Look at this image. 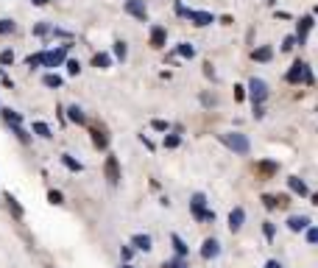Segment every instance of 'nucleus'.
I'll return each instance as SVG.
<instances>
[{
    "instance_id": "a878e982",
    "label": "nucleus",
    "mask_w": 318,
    "mask_h": 268,
    "mask_svg": "<svg viewBox=\"0 0 318 268\" xmlns=\"http://www.w3.org/2000/svg\"><path fill=\"white\" fill-rule=\"evenodd\" d=\"M176 56H182V59H193V56H196V48H193L190 42H179V45H176Z\"/></svg>"
},
{
    "instance_id": "f03ea898",
    "label": "nucleus",
    "mask_w": 318,
    "mask_h": 268,
    "mask_svg": "<svg viewBox=\"0 0 318 268\" xmlns=\"http://www.w3.org/2000/svg\"><path fill=\"white\" fill-rule=\"evenodd\" d=\"M285 81L288 84H299V81H304V84H313V73H310V67L299 59V62H293L290 64V70H288V76H285Z\"/></svg>"
},
{
    "instance_id": "f3484780",
    "label": "nucleus",
    "mask_w": 318,
    "mask_h": 268,
    "mask_svg": "<svg viewBox=\"0 0 318 268\" xmlns=\"http://www.w3.org/2000/svg\"><path fill=\"white\" fill-rule=\"evenodd\" d=\"M251 59H254V62H271V59H274V48H268V45L254 48L251 50Z\"/></svg>"
},
{
    "instance_id": "473e14b6",
    "label": "nucleus",
    "mask_w": 318,
    "mask_h": 268,
    "mask_svg": "<svg viewBox=\"0 0 318 268\" xmlns=\"http://www.w3.org/2000/svg\"><path fill=\"white\" fill-rule=\"evenodd\" d=\"M8 64H14V50L11 48L0 50V67H8Z\"/></svg>"
},
{
    "instance_id": "a19ab883",
    "label": "nucleus",
    "mask_w": 318,
    "mask_h": 268,
    "mask_svg": "<svg viewBox=\"0 0 318 268\" xmlns=\"http://www.w3.org/2000/svg\"><path fill=\"white\" fill-rule=\"evenodd\" d=\"M184 266H187V263H184L182 257H176V260H165V263H162V268H184Z\"/></svg>"
},
{
    "instance_id": "aec40b11",
    "label": "nucleus",
    "mask_w": 318,
    "mask_h": 268,
    "mask_svg": "<svg viewBox=\"0 0 318 268\" xmlns=\"http://www.w3.org/2000/svg\"><path fill=\"white\" fill-rule=\"evenodd\" d=\"M92 67L109 70V67H112V56H109V53H95V56H92Z\"/></svg>"
},
{
    "instance_id": "4468645a",
    "label": "nucleus",
    "mask_w": 318,
    "mask_h": 268,
    "mask_svg": "<svg viewBox=\"0 0 318 268\" xmlns=\"http://www.w3.org/2000/svg\"><path fill=\"white\" fill-rule=\"evenodd\" d=\"M131 246L137 249V252H151V249H154V240H151V235H134V238H131Z\"/></svg>"
},
{
    "instance_id": "c03bdc74",
    "label": "nucleus",
    "mask_w": 318,
    "mask_h": 268,
    "mask_svg": "<svg viewBox=\"0 0 318 268\" xmlns=\"http://www.w3.org/2000/svg\"><path fill=\"white\" fill-rule=\"evenodd\" d=\"M262 201H265V207H268V210H276V198L274 196H262Z\"/></svg>"
},
{
    "instance_id": "c9c22d12",
    "label": "nucleus",
    "mask_w": 318,
    "mask_h": 268,
    "mask_svg": "<svg viewBox=\"0 0 318 268\" xmlns=\"http://www.w3.org/2000/svg\"><path fill=\"white\" fill-rule=\"evenodd\" d=\"M262 235H265V240H274L276 238V226L271 224V221H265V224H262Z\"/></svg>"
},
{
    "instance_id": "5fc2aeb1",
    "label": "nucleus",
    "mask_w": 318,
    "mask_h": 268,
    "mask_svg": "<svg viewBox=\"0 0 318 268\" xmlns=\"http://www.w3.org/2000/svg\"><path fill=\"white\" fill-rule=\"evenodd\" d=\"M184 268H187V266H184Z\"/></svg>"
},
{
    "instance_id": "f704fd0d",
    "label": "nucleus",
    "mask_w": 318,
    "mask_h": 268,
    "mask_svg": "<svg viewBox=\"0 0 318 268\" xmlns=\"http://www.w3.org/2000/svg\"><path fill=\"white\" fill-rule=\"evenodd\" d=\"M64 64H67V76H78L81 73V62L78 59H64Z\"/></svg>"
},
{
    "instance_id": "9d476101",
    "label": "nucleus",
    "mask_w": 318,
    "mask_h": 268,
    "mask_svg": "<svg viewBox=\"0 0 318 268\" xmlns=\"http://www.w3.org/2000/svg\"><path fill=\"white\" fill-rule=\"evenodd\" d=\"M165 42H168V31L162 28V25H154L151 28V48H165Z\"/></svg>"
},
{
    "instance_id": "72a5a7b5",
    "label": "nucleus",
    "mask_w": 318,
    "mask_h": 268,
    "mask_svg": "<svg viewBox=\"0 0 318 268\" xmlns=\"http://www.w3.org/2000/svg\"><path fill=\"white\" fill-rule=\"evenodd\" d=\"M170 243H173V249H176L179 257H184V254H187V246H184V240L179 238V235H170Z\"/></svg>"
},
{
    "instance_id": "603ef678",
    "label": "nucleus",
    "mask_w": 318,
    "mask_h": 268,
    "mask_svg": "<svg viewBox=\"0 0 318 268\" xmlns=\"http://www.w3.org/2000/svg\"><path fill=\"white\" fill-rule=\"evenodd\" d=\"M120 268H131V266H128V263H123V266H120Z\"/></svg>"
},
{
    "instance_id": "37998d69",
    "label": "nucleus",
    "mask_w": 318,
    "mask_h": 268,
    "mask_svg": "<svg viewBox=\"0 0 318 268\" xmlns=\"http://www.w3.org/2000/svg\"><path fill=\"white\" fill-rule=\"evenodd\" d=\"M120 257H123V263H128L131 257H134V249H131V246H120Z\"/></svg>"
},
{
    "instance_id": "dca6fc26",
    "label": "nucleus",
    "mask_w": 318,
    "mask_h": 268,
    "mask_svg": "<svg viewBox=\"0 0 318 268\" xmlns=\"http://www.w3.org/2000/svg\"><path fill=\"white\" fill-rule=\"evenodd\" d=\"M0 115H3V120H6L8 126H22V115H20V112H14V109L3 106V109H0Z\"/></svg>"
},
{
    "instance_id": "1a4fd4ad",
    "label": "nucleus",
    "mask_w": 318,
    "mask_h": 268,
    "mask_svg": "<svg viewBox=\"0 0 318 268\" xmlns=\"http://www.w3.org/2000/svg\"><path fill=\"white\" fill-rule=\"evenodd\" d=\"M243 221H246V210H243V207H234V210L229 212V229H232V232H240Z\"/></svg>"
},
{
    "instance_id": "79ce46f5",
    "label": "nucleus",
    "mask_w": 318,
    "mask_h": 268,
    "mask_svg": "<svg viewBox=\"0 0 318 268\" xmlns=\"http://www.w3.org/2000/svg\"><path fill=\"white\" fill-rule=\"evenodd\" d=\"M293 48H296V36H285V39H282V50L288 53V50H293Z\"/></svg>"
},
{
    "instance_id": "a18cd8bd",
    "label": "nucleus",
    "mask_w": 318,
    "mask_h": 268,
    "mask_svg": "<svg viewBox=\"0 0 318 268\" xmlns=\"http://www.w3.org/2000/svg\"><path fill=\"white\" fill-rule=\"evenodd\" d=\"M246 98V87H234V101H243Z\"/></svg>"
},
{
    "instance_id": "c85d7f7f",
    "label": "nucleus",
    "mask_w": 318,
    "mask_h": 268,
    "mask_svg": "<svg viewBox=\"0 0 318 268\" xmlns=\"http://www.w3.org/2000/svg\"><path fill=\"white\" fill-rule=\"evenodd\" d=\"M53 34V25L50 22H36L34 25V36H50Z\"/></svg>"
},
{
    "instance_id": "a211bd4d",
    "label": "nucleus",
    "mask_w": 318,
    "mask_h": 268,
    "mask_svg": "<svg viewBox=\"0 0 318 268\" xmlns=\"http://www.w3.org/2000/svg\"><path fill=\"white\" fill-rule=\"evenodd\" d=\"M90 134H92V145L98 151H106V145H109V137H106L101 129H90Z\"/></svg>"
},
{
    "instance_id": "cd10ccee",
    "label": "nucleus",
    "mask_w": 318,
    "mask_h": 268,
    "mask_svg": "<svg viewBox=\"0 0 318 268\" xmlns=\"http://www.w3.org/2000/svg\"><path fill=\"white\" fill-rule=\"evenodd\" d=\"M126 56H128V45L123 42V39H117V42H114V59H117V62H126Z\"/></svg>"
},
{
    "instance_id": "6e6552de",
    "label": "nucleus",
    "mask_w": 318,
    "mask_h": 268,
    "mask_svg": "<svg viewBox=\"0 0 318 268\" xmlns=\"http://www.w3.org/2000/svg\"><path fill=\"white\" fill-rule=\"evenodd\" d=\"M218 254H220V243L215 238H207L204 246H201V257H204V260H215Z\"/></svg>"
},
{
    "instance_id": "393cba45",
    "label": "nucleus",
    "mask_w": 318,
    "mask_h": 268,
    "mask_svg": "<svg viewBox=\"0 0 318 268\" xmlns=\"http://www.w3.org/2000/svg\"><path fill=\"white\" fill-rule=\"evenodd\" d=\"M257 170H260L262 176H274L276 170H279V165H276V162H268V159H262V162H257Z\"/></svg>"
},
{
    "instance_id": "b1692460",
    "label": "nucleus",
    "mask_w": 318,
    "mask_h": 268,
    "mask_svg": "<svg viewBox=\"0 0 318 268\" xmlns=\"http://www.w3.org/2000/svg\"><path fill=\"white\" fill-rule=\"evenodd\" d=\"M204 204H207V196H204V193H193V198H190V210H193V215L204 210Z\"/></svg>"
},
{
    "instance_id": "4c0bfd02",
    "label": "nucleus",
    "mask_w": 318,
    "mask_h": 268,
    "mask_svg": "<svg viewBox=\"0 0 318 268\" xmlns=\"http://www.w3.org/2000/svg\"><path fill=\"white\" fill-rule=\"evenodd\" d=\"M193 218H196V221H215V212H212V210H201V212H196Z\"/></svg>"
},
{
    "instance_id": "bb28decb",
    "label": "nucleus",
    "mask_w": 318,
    "mask_h": 268,
    "mask_svg": "<svg viewBox=\"0 0 318 268\" xmlns=\"http://www.w3.org/2000/svg\"><path fill=\"white\" fill-rule=\"evenodd\" d=\"M14 31H17V22L14 20H8V17L0 20V36H8V34H14Z\"/></svg>"
},
{
    "instance_id": "c756f323",
    "label": "nucleus",
    "mask_w": 318,
    "mask_h": 268,
    "mask_svg": "<svg viewBox=\"0 0 318 268\" xmlns=\"http://www.w3.org/2000/svg\"><path fill=\"white\" fill-rule=\"evenodd\" d=\"M8 129L14 132V137H17V140H20V142H25V145H28V142H31V132H25V129H22V126H8Z\"/></svg>"
},
{
    "instance_id": "9b49d317",
    "label": "nucleus",
    "mask_w": 318,
    "mask_h": 268,
    "mask_svg": "<svg viewBox=\"0 0 318 268\" xmlns=\"http://www.w3.org/2000/svg\"><path fill=\"white\" fill-rule=\"evenodd\" d=\"M313 25H316V22H313V17H302V20H299V31H296V42L299 45L307 42V34H310Z\"/></svg>"
},
{
    "instance_id": "39448f33",
    "label": "nucleus",
    "mask_w": 318,
    "mask_h": 268,
    "mask_svg": "<svg viewBox=\"0 0 318 268\" xmlns=\"http://www.w3.org/2000/svg\"><path fill=\"white\" fill-rule=\"evenodd\" d=\"M104 173L106 179H109V184H117L120 182V162H117V156H106V162H104Z\"/></svg>"
},
{
    "instance_id": "e433bc0d",
    "label": "nucleus",
    "mask_w": 318,
    "mask_h": 268,
    "mask_svg": "<svg viewBox=\"0 0 318 268\" xmlns=\"http://www.w3.org/2000/svg\"><path fill=\"white\" fill-rule=\"evenodd\" d=\"M304 232H307V243H310V246H316V243H318V226H307Z\"/></svg>"
},
{
    "instance_id": "423d86ee",
    "label": "nucleus",
    "mask_w": 318,
    "mask_h": 268,
    "mask_svg": "<svg viewBox=\"0 0 318 268\" xmlns=\"http://www.w3.org/2000/svg\"><path fill=\"white\" fill-rule=\"evenodd\" d=\"M187 20L193 22V25H198V28H204V25H212L215 22V17L210 14V11H193V8H187Z\"/></svg>"
},
{
    "instance_id": "20e7f679",
    "label": "nucleus",
    "mask_w": 318,
    "mask_h": 268,
    "mask_svg": "<svg viewBox=\"0 0 318 268\" xmlns=\"http://www.w3.org/2000/svg\"><path fill=\"white\" fill-rule=\"evenodd\" d=\"M248 95H251V104L254 106H262L265 104V98H268V84L262 81V78H251L248 81Z\"/></svg>"
},
{
    "instance_id": "09e8293b",
    "label": "nucleus",
    "mask_w": 318,
    "mask_h": 268,
    "mask_svg": "<svg viewBox=\"0 0 318 268\" xmlns=\"http://www.w3.org/2000/svg\"><path fill=\"white\" fill-rule=\"evenodd\" d=\"M265 268H282V263H279V260H268V263H265Z\"/></svg>"
},
{
    "instance_id": "8fccbe9b",
    "label": "nucleus",
    "mask_w": 318,
    "mask_h": 268,
    "mask_svg": "<svg viewBox=\"0 0 318 268\" xmlns=\"http://www.w3.org/2000/svg\"><path fill=\"white\" fill-rule=\"evenodd\" d=\"M31 3H34V6H48L50 0H31Z\"/></svg>"
},
{
    "instance_id": "7c9ffc66",
    "label": "nucleus",
    "mask_w": 318,
    "mask_h": 268,
    "mask_svg": "<svg viewBox=\"0 0 318 268\" xmlns=\"http://www.w3.org/2000/svg\"><path fill=\"white\" fill-rule=\"evenodd\" d=\"M42 59H45V50H39V53H31V56L25 59V64L34 70V67H42Z\"/></svg>"
},
{
    "instance_id": "2eb2a0df",
    "label": "nucleus",
    "mask_w": 318,
    "mask_h": 268,
    "mask_svg": "<svg viewBox=\"0 0 318 268\" xmlns=\"http://www.w3.org/2000/svg\"><path fill=\"white\" fill-rule=\"evenodd\" d=\"M288 187L296 193V196H310V190H307V182H304V179H299V176H290V179H288Z\"/></svg>"
},
{
    "instance_id": "3c124183",
    "label": "nucleus",
    "mask_w": 318,
    "mask_h": 268,
    "mask_svg": "<svg viewBox=\"0 0 318 268\" xmlns=\"http://www.w3.org/2000/svg\"><path fill=\"white\" fill-rule=\"evenodd\" d=\"M310 198H313V204H316V207H318V193H313V196H310Z\"/></svg>"
},
{
    "instance_id": "2f4dec72",
    "label": "nucleus",
    "mask_w": 318,
    "mask_h": 268,
    "mask_svg": "<svg viewBox=\"0 0 318 268\" xmlns=\"http://www.w3.org/2000/svg\"><path fill=\"white\" fill-rule=\"evenodd\" d=\"M162 145L165 148H179V145H182V137H179V134H165Z\"/></svg>"
},
{
    "instance_id": "864d4df0",
    "label": "nucleus",
    "mask_w": 318,
    "mask_h": 268,
    "mask_svg": "<svg viewBox=\"0 0 318 268\" xmlns=\"http://www.w3.org/2000/svg\"><path fill=\"white\" fill-rule=\"evenodd\" d=\"M0 78H3V73H0Z\"/></svg>"
},
{
    "instance_id": "6ab92c4d",
    "label": "nucleus",
    "mask_w": 318,
    "mask_h": 268,
    "mask_svg": "<svg viewBox=\"0 0 318 268\" xmlns=\"http://www.w3.org/2000/svg\"><path fill=\"white\" fill-rule=\"evenodd\" d=\"M31 132H34L36 137H42V140H50V137H53V132H50V126L45 123V120H34V126H31Z\"/></svg>"
},
{
    "instance_id": "f257e3e1",
    "label": "nucleus",
    "mask_w": 318,
    "mask_h": 268,
    "mask_svg": "<svg viewBox=\"0 0 318 268\" xmlns=\"http://www.w3.org/2000/svg\"><path fill=\"white\" fill-rule=\"evenodd\" d=\"M220 142H223L226 148H232L234 154H240V156H246L248 151H251L248 137H246V134H240V132H223V134H220Z\"/></svg>"
},
{
    "instance_id": "4be33fe9",
    "label": "nucleus",
    "mask_w": 318,
    "mask_h": 268,
    "mask_svg": "<svg viewBox=\"0 0 318 268\" xmlns=\"http://www.w3.org/2000/svg\"><path fill=\"white\" fill-rule=\"evenodd\" d=\"M62 165L67 170H73V173H81V170H84V165L78 162L76 156H70V154H62Z\"/></svg>"
},
{
    "instance_id": "de8ad7c7",
    "label": "nucleus",
    "mask_w": 318,
    "mask_h": 268,
    "mask_svg": "<svg viewBox=\"0 0 318 268\" xmlns=\"http://www.w3.org/2000/svg\"><path fill=\"white\" fill-rule=\"evenodd\" d=\"M140 140H142V142H145V148H151V151H154V142H151V140H148V137H145V134H140Z\"/></svg>"
},
{
    "instance_id": "7ed1b4c3",
    "label": "nucleus",
    "mask_w": 318,
    "mask_h": 268,
    "mask_svg": "<svg viewBox=\"0 0 318 268\" xmlns=\"http://www.w3.org/2000/svg\"><path fill=\"white\" fill-rule=\"evenodd\" d=\"M70 48H73L70 42H64V45H59L56 50H45L42 67H62L64 59H67V53H70Z\"/></svg>"
},
{
    "instance_id": "0eeeda50",
    "label": "nucleus",
    "mask_w": 318,
    "mask_h": 268,
    "mask_svg": "<svg viewBox=\"0 0 318 268\" xmlns=\"http://www.w3.org/2000/svg\"><path fill=\"white\" fill-rule=\"evenodd\" d=\"M126 14L137 17V20H148V8H145V3L142 0H126Z\"/></svg>"
},
{
    "instance_id": "58836bf2",
    "label": "nucleus",
    "mask_w": 318,
    "mask_h": 268,
    "mask_svg": "<svg viewBox=\"0 0 318 268\" xmlns=\"http://www.w3.org/2000/svg\"><path fill=\"white\" fill-rule=\"evenodd\" d=\"M151 129H154V132H168V120H159V118H156V120H151Z\"/></svg>"
},
{
    "instance_id": "ddd939ff",
    "label": "nucleus",
    "mask_w": 318,
    "mask_h": 268,
    "mask_svg": "<svg viewBox=\"0 0 318 268\" xmlns=\"http://www.w3.org/2000/svg\"><path fill=\"white\" fill-rule=\"evenodd\" d=\"M307 226H310V218H307V215H290V218H288V229H290V232H304Z\"/></svg>"
},
{
    "instance_id": "412c9836",
    "label": "nucleus",
    "mask_w": 318,
    "mask_h": 268,
    "mask_svg": "<svg viewBox=\"0 0 318 268\" xmlns=\"http://www.w3.org/2000/svg\"><path fill=\"white\" fill-rule=\"evenodd\" d=\"M42 84L50 87V90H59V87L64 84V78L59 76V73H45V76H42Z\"/></svg>"
},
{
    "instance_id": "f8f14e48",
    "label": "nucleus",
    "mask_w": 318,
    "mask_h": 268,
    "mask_svg": "<svg viewBox=\"0 0 318 268\" xmlns=\"http://www.w3.org/2000/svg\"><path fill=\"white\" fill-rule=\"evenodd\" d=\"M67 120H73L76 126H87V115H84V109H81L78 104L67 106Z\"/></svg>"
},
{
    "instance_id": "ea45409f",
    "label": "nucleus",
    "mask_w": 318,
    "mask_h": 268,
    "mask_svg": "<svg viewBox=\"0 0 318 268\" xmlns=\"http://www.w3.org/2000/svg\"><path fill=\"white\" fill-rule=\"evenodd\" d=\"M48 201H50V204H64V196L59 190H50L48 193Z\"/></svg>"
},
{
    "instance_id": "5701e85b",
    "label": "nucleus",
    "mask_w": 318,
    "mask_h": 268,
    "mask_svg": "<svg viewBox=\"0 0 318 268\" xmlns=\"http://www.w3.org/2000/svg\"><path fill=\"white\" fill-rule=\"evenodd\" d=\"M3 198H6V204H8V210H11V215H14L17 221H20V218H22V207H20V201H17V198L11 196V193H6Z\"/></svg>"
},
{
    "instance_id": "49530a36",
    "label": "nucleus",
    "mask_w": 318,
    "mask_h": 268,
    "mask_svg": "<svg viewBox=\"0 0 318 268\" xmlns=\"http://www.w3.org/2000/svg\"><path fill=\"white\" fill-rule=\"evenodd\" d=\"M204 73H207V78H215V67H212V64H210V62H207V64H204Z\"/></svg>"
}]
</instances>
